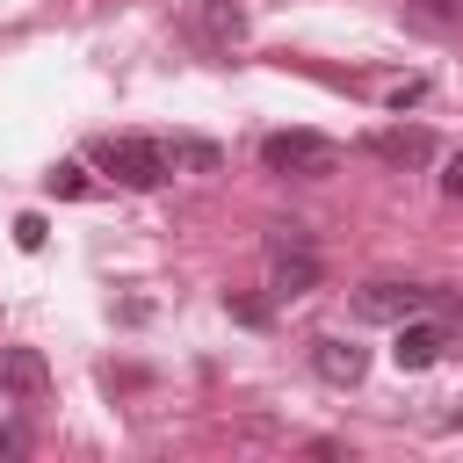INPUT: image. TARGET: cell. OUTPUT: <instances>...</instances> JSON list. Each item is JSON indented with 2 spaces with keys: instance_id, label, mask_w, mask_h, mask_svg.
<instances>
[{
  "instance_id": "obj_6",
  "label": "cell",
  "mask_w": 463,
  "mask_h": 463,
  "mask_svg": "<svg viewBox=\"0 0 463 463\" xmlns=\"http://www.w3.org/2000/svg\"><path fill=\"white\" fill-rule=\"evenodd\" d=\"M188 29H195V43L232 51V43H246V7L239 0H195L188 7Z\"/></svg>"
},
{
  "instance_id": "obj_16",
  "label": "cell",
  "mask_w": 463,
  "mask_h": 463,
  "mask_svg": "<svg viewBox=\"0 0 463 463\" xmlns=\"http://www.w3.org/2000/svg\"><path fill=\"white\" fill-rule=\"evenodd\" d=\"M0 405H7V391H0Z\"/></svg>"
},
{
  "instance_id": "obj_8",
  "label": "cell",
  "mask_w": 463,
  "mask_h": 463,
  "mask_svg": "<svg viewBox=\"0 0 463 463\" xmlns=\"http://www.w3.org/2000/svg\"><path fill=\"white\" fill-rule=\"evenodd\" d=\"M362 145H369V159H383V166H427V159H434V137H427V130H369Z\"/></svg>"
},
{
  "instance_id": "obj_12",
  "label": "cell",
  "mask_w": 463,
  "mask_h": 463,
  "mask_svg": "<svg viewBox=\"0 0 463 463\" xmlns=\"http://www.w3.org/2000/svg\"><path fill=\"white\" fill-rule=\"evenodd\" d=\"M174 166H195V174H217V145H203V137H174Z\"/></svg>"
},
{
  "instance_id": "obj_4",
  "label": "cell",
  "mask_w": 463,
  "mask_h": 463,
  "mask_svg": "<svg viewBox=\"0 0 463 463\" xmlns=\"http://www.w3.org/2000/svg\"><path fill=\"white\" fill-rule=\"evenodd\" d=\"M268 289L282 304L318 289V246H311L304 224H268Z\"/></svg>"
},
{
  "instance_id": "obj_14",
  "label": "cell",
  "mask_w": 463,
  "mask_h": 463,
  "mask_svg": "<svg viewBox=\"0 0 463 463\" xmlns=\"http://www.w3.org/2000/svg\"><path fill=\"white\" fill-rule=\"evenodd\" d=\"M14 246H22V253H36V246H43V217H36V210H29V217H14Z\"/></svg>"
},
{
  "instance_id": "obj_15",
  "label": "cell",
  "mask_w": 463,
  "mask_h": 463,
  "mask_svg": "<svg viewBox=\"0 0 463 463\" xmlns=\"http://www.w3.org/2000/svg\"><path fill=\"white\" fill-rule=\"evenodd\" d=\"M441 195H463V152L441 159Z\"/></svg>"
},
{
  "instance_id": "obj_5",
  "label": "cell",
  "mask_w": 463,
  "mask_h": 463,
  "mask_svg": "<svg viewBox=\"0 0 463 463\" xmlns=\"http://www.w3.org/2000/svg\"><path fill=\"white\" fill-rule=\"evenodd\" d=\"M449 340H456V318H441V311H434V318H427V311H420V318H398L391 362H398V369H434V362L449 354Z\"/></svg>"
},
{
  "instance_id": "obj_1",
  "label": "cell",
  "mask_w": 463,
  "mask_h": 463,
  "mask_svg": "<svg viewBox=\"0 0 463 463\" xmlns=\"http://www.w3.org/2000/svg\"><path fill=\"white\" fill-rule=\"evenodd\" d=\"M87 159H94L116 188H137V195L174 181V145H166V137H94Z\"/></svg>"
},
{
  "instance_id": "obj_10",
  "label": "cell",
  "mask_w": 463,
  "mask_h": 463,
  "mask_svg": "<svg viewBox=\"0 0 463 463\" xmlns=\"http://www.w3.org/2000/svg\"><path fill=\"white\" fill-rule=\"evenodd\" d=\"M412 29H456L463 22V0H398Z\"/></svg>"
},
{
  "instance_id": "obj_7",
  "label": "cell",
  "mask_w": 463,
  "mask_h": 463,
  "mask_svg": "<svg viewBox=\"0 0 463 463\" xmlns=\"http://www.w3.org/2000/svg\"><path fill=\"white\" fill-rule=\"evenodd\" d=\"M311 369H318L326 383H362V376H369V347L326 333V340H311Z\"/></svg>"
},
{
  "instance_id": "obj_2",
  "label": "cell",
  "mask_w": 463,
  "mask_h": 463,
  "mask_svg": "<svg viewBox=\"0 0 463 463\" xmlns=\"http://www.w3.org/2000/svg\"><path fill=\"white\" fill-rule=\"evenodd\" d=\"M420 311L456 318V297L441 282H362L354 289V318H369V326H398V318H420Z\"/></svg>"
},
{
  "instance_id": "obj_13",
  "label": "cell",
  "mask_w": 463,
  "mask_h": 463,
  "mask_svg": "<svg viewBox=\"0 0 463 463\" xmlns=\"http://www.w3.org/2000/svg\"><path fill=\"white\" fill-rule=\"evenodd\" d=\"M224 311H232L239 326H268V304H260V297H224Z\"/></svg>"
},
{
  "instance_id": "obj_9",
  "label": "cell",
  "mask_w": 463,
  "mask_h": 463,
  "mask_svg": "<svg viewBox=\"0 0 463 463\" xmlns=\"http://www.w3.org/2000/svg\"><path fill=\"white\" fill-rule=\"evenodd\" d=\"M43 383H51V369H43V354H36V347H0V391L43 398Z\"/></svg>"
},
{
  "instance_id": "obj_3",
  "label": "cell",
  "mask_w": 463,
  "mask_h": 463,
  "mask_svg": "<svg viewBox=\"0 0 463 463\" xmlns=\"http://www.w3.org/2000/svg\"><path fill=\"white\" fill-rule=\"evenodd\" d=\"M260 166L282 174V181H326L340 166V145L318 137V130H268L260 137Z\"/></svg>"
},
{
  "instance_id": "obj_11",
  "label": "cell",
  "mask_w": 463,
  "mask_h": 463,
  "mask_svg": "<svg viewBox=\"0 0 463 463\" xmlns=\"http://www.w3.org/2000/svg\"><path fill=\"white\" fill-rule=\"evenodd\" d=\"M43 188H51V195H65V203H80V195H94V181H87V166H80V159H58V166L43 174Z\"/></svg>"
}]
</instances>
